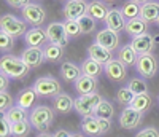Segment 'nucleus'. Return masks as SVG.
<instances>
[{
  "instance_id": "72a5a7b5",
  "label": "nucleus",
  "mask_w": 159,
  "mask_h": 137,
  "mask_svg": "<svg viewBox=\"0 0 159 137\" xmlns=\"http://www.w3.org/2000/svg\"><path fill=\"white\" fill-rule=\"evenodd\" d=\"M134 97H135V94L132 92L127 86H123L121 89H118V92H116V102L119 105H124V107H130Z\"/></svg>"
},
{
  "instance_id": "39448f33",
  "label": "nucleus",
  "mask_w": 159,
  "mask_h": 137,
  "mask_svg": "<svg viewBox=\"0 0 159 137\" xmlns=\"http://www.w3.org/2000/svg\"><path fill=\"white\" fill-rule=\"evenodd\" d=\"M32 88L40 97H56L57 94L62 92L61 83L54 77H40L34 81Z\"/></svg>"
},
{
  "instance_id": "4468645a",
  "label": "nucleus",
  "mask_w": 159,
  "mask_h": 137,
  "mask_svg": "<svg viewBox=\"0 0 159 137\" xmlns=\"http://www.w3.org/2000/svg\"><path fill=\"white\" fill-rule=\"evenodd\" d=\"M154 43H156L154 37L150 32H147V34H142L139 37H134L129 45L137 51V54H147V53H153Z\"/></svg>"
},
{
  "instance_id": "4c0bfd02",
  "label": "nucleus",
  "mask_w": 159,
  "mask_h": 137,
  "mask_svg": "<svg viewBox=\"0 0 159 137\" xmlns=\"http://www.w3.org/2000/svg\"><path fill=\"white\" fill-rule=\"evenodd\" d=\"M15 48V37L8 35L7 32H0V50L3 53H8Z\"/></svg>"
},
{
  "instance_id": "ddd939ff",
  "label": "nucleus",
  "mask_w": 159,
  "mask_h": 137,
  "mask_svg": "<svg viewBox=\"0 0 159 137\" xmlns=\"http://www.w3.org/2000/svg\"><path fill=\"white\" fill-rule=\"evenodd\" d=\"M94 42L113 53L119 46V37H118V32L108 29V27H105V29H102V31H99L96 34V40H94Z\"/></svg>"
},
{
  "instance_id": "3c124183",
  "label": "nucleus",
  "mask_w": 159,
  "mask_h": 137,
  "mask_svg": "<svg viewBox=\"0 0 159 137\" xmlns=\"http://www.w3.org/2000/svg\"><path fill=\"white\" fill-rule=\"evenodd\" d=\"M156 24H157V27H159V19H157V21H156Z\"/></svg>"
},
{
  "instance_id": "0eeeda50",
  "label": "nucleus",
  "mask_w": 159,
  "mask_h": 137,
  "mask_svg": "<svg viewBox=\"0 0 159 137\" xmlns=\"http://www.w3.org/2000/svg\"><path fill=\"white\" fill-rule=\"evenodd\" d=\"M21 16L24 18V21L30 24L32 27H42V24L46 19V11L42 5L38 3H30L25 8L21 10Z\"/></svg>"
},
{
  "instance_id": "cd10ccee",
  "label": "nucleus",
  "mask_w": 159,
  "mask_h": 137,
  "mask_svg": "<svg viewBox=\"0 0 159 137\" xmlns=\"http://www.w3.org/2000/svg\"><path fill=\"white\" fill-rule=\"evenodd\" d=\"M45 53V61L48 62H59L64 58V46H59L56 43H46L43 48Z\"/></svg>"
},
{
  "instance_id": "f8f14e48",
  "label": "nucleus",
  "mask_w": 159,
  "mask_h": 137,
  "mask_svg": "<svg viewBox=\"0 0 159 137\" xmlns=\"http://www.w3.org/2000/svg\"><path fill=\"white\" fill-rule=\"evenodd\" d=\"M103 72L107 75V78L113 83H119V81H124L127 77V67L124 64H121L118 59L110 61L108 64L103 65Z\"/></svg>"
},
{
  "instance_id": "6ab92c4d",
  "label": "nucleus",
  "mask_w": 159,
  "mask_h": 137,
  "mask_svg": "<svg viewBox=\"0 0 159 137\" xmlns=\"http://www.w3.org/2000/svg\"><path fill=\"white\" fill-rule=\"evenodd\" d=\"M88 56H89L91 59H94V61L103 64V65L108 64L110 61H113V53H111L110 50H107V48L97 45L96 42L88 48Z\"/></svg>"
},
{
  "instance_id": "1a4fd4ad",
  "label": "nucleus",
  "mask_w": 159,
  "mask_h": 137,
  "mask_svg": "<svg viewBox=\"0 0 159 137\" xmlns=\"http://www.w3.org/2000/svg\"><path fill=\"white\" fill-rule=\"evenodd\" d=\"M88 7L89 3H86L84 0H67L62 7V15L65 19L78 21L80 18L88 15Z\"/></svg>"
},
{
  "instance_id": "9d476101",
  "label": "nucleus",
  "mask_w": 159,
  "mask_h": 137,
  "mask_svg": "<svg viewBox=\"0 0 159 137\" xmlns=\"http://www.w3.org/2000/svg\"><path fill=\"white\" fill-rule=\"evenodd\" d=\"M46 37H48V42L49 43H56V45L64 46V48L67 46L69 40H70L67 31H65L64 22H57V21L56 22H51L46 27Z\"/></svg>"
},
{
  "instance_id": "603ef678",
  "label": "nucleus",
  "mask_w": 159,
  "mask_h": 137,
  "mask_svg": "<svg viewBox=\"0 0 159 137\" xmlns=\"http://www.w3.org/2000/svg\"><path fill=\"white\" fill-rule=\"evenodd\" d=\"M157 102H159V97H157Z\"/></svg>"
},
{
  "instance_id": "5701e85b",
  "label": "nucleus",
  "mask_w": 159,
  "mask_h": 137,
  "mask_svg": "<svg viewBox=\"0 0 159 137\" xmlns=\"http://www.w3.org/2000/svg\"><path fill=\"white\" fill-rule=\"evenodd\" d=\"M81 131L91 137H97V135H102V131H100V120L94 115L91 116H84L81 120Z\"/></svg>"
},
{
  "instance_id": "dca6fc26",
  "label": "nucleus",
  "mask_w": 159,
  "mask_h": 137,
  "mask_svg": "<svg viewBox=\"0 0 159 137\" xmlns=\"http://www.w3.org/2000/svg\"><path fill=\"white\" fill-rule=\"evenodd\" d=\"M61 78L67 83H75V81L83 75L81 72V65H76L72 61H65L61 64Z\"/></svg>"
},
{
  "instance_id": "8fccbe9b",
  "label": "nucleus",
  "mask_w": 159,
  "mask_h": 137,
  "mask_svg": "<svg viewBox=\"0 0 159 137\" xmlns=\"http://www.w3.org/2000/svg\"><path fill=\"white\" fill-rule=\"evenodd\" d=\"M102 2H105V3H115L116 0H102Z\"/></svg>"
},
{
  "instance_id": "f03ea898",
  "label": "nucleus",
  "mask_w": 159,
  "mask_h": 137,
  "mask_svg": "<svg viewBox=\"0 0 159 137\" xmlns=\"http://www.w3.org/2000/svg\"><path fill=\"white\" fill-rule=\"evenodd\" d=\"M30 68L25 65V62L21 58L11 56V54H5L0 59V72L8 75L10 78L15 80H22L29 75Z\"/></svg>"
},
{
  "instance_id": "864d4df0",
  "label": "nucleus",
  "mask_w": 159,
  "mask_h": 137,
  "mask_svg": "<svg viewBox=\"0 0 159 137\" xmlns=\"http://www.w3.org/2000/svg\"><path fill=\"white\" fill-rule=\"evenodd\" d=\"M157 2H159V0H157Z\"/></svg>"
},
{
  "instance_id": "a878e982",
  "label": "nucleus",
  "mask_w": 159,
  "mask_h": 137,
  "mask_svg": "<svg viewBox=\"0 0 159 137\" xmlns=\"http://www.w3.org/2000/svg\"><path fill=\"white\" fill-rule=\"evenodd\" d=\"M37 92L34 88H25L22 91H19L18 97H16V105L25 108V110H29V108L35 104V99H37Z\"/></svg>"
},
{
  "instance_id": "49530a36",
  "label": "nucleus",
  "mask_w": 159,
  "mask_h": 137,
  "mask_svg": "<svg viewBox=\"0 0 159 137\" xmlns=\"http://www.w3.org/2000/svg\"><path fill=\"white\" fill-rule=\"evenodd\" d=\"M35 137H52V134L46 131V132H38V134H37Z\"/></svg>"
},
{
  "instance_id": "c756f323",
  "label": "nucleus",
  "mask_w": 159,
  "mask_h": 137,
  "mask_svg": "<svg viewBox=\"0 0 159 137\" xmlns=\"http://www.w3.org/2000/svg\"><path fill=\"white\" fill-rule=\"evenodd\" d=\"M94 116L100 118V120H111L115 116V107L110 101L107 99H102V102L97 105L96 112H94Z\"/></svg>"
},
{
  "instance_id": "c03bdc74",
  "label": "nucleus",
  "mask_w": 159,
  "mask_h": 137,
  "mask_svg": "<svg viewBox=\"0 0 159 137\" xmlns=\"http://www.w3.org/2000/svg\"><path fill=\"white\" fill-rule=\"evenodd\" d=\"M8 83H10V77L0 72V91H7Z\"/></svg>"
},
{
  "instance_id": "20e7f679",
  "label": "nucleus",
  "mask_w": 159,
  "mask_h": 137,
  "mask_svg": "<svg viewBox=\"0 0 159 137\" xmlns=\"http://www.w3.org/2000/svg\"><path fill=\"white\" fill-rule=\"evenodd\" d=\"M0 29L11 37L19 38V37L25 35V32L29 31V27L24 19H19L15 15H3L0 18Z\"/></svg>"
},
{
  "instance_id": "a18cd8bd",
  "label": "nucleus",
  "mask_w": 159,
  "mask_h": 137,
  "mask_svg": "<svg viewBox=\"0 0 159 137\" xmlns=\"http://www.w3.org/2000/svg\"><path fill=\"white\" fill-rule=\"evenodd\" d=\"M72 134L67 131V129H57L54 134H52V137H70Z\"/></svg>"
},
{
  "instance_id": "f257e3e1",
  "label": "nucleus",
  "mask_w": 159,
  "mask_h": 137,
  "mask_svg": "<svg viewBox=\"0 0 159 137\" xmlns=\"http://www.w3.org/2000/svg\"><path fill=\"white\" fill-rule=\"evenodd\" d=\"M54 116H56L54 108H51L49 105L40 104L32 108L29 121H30L32 128L37 129L38 132H46L52 126V123H54Z\"/></svg>"
},
{
  "instance_id": "2eb2a0df",
  "label": "nucleus",
  "mask_w": 159,
  "mask_h": 137,
  "mask_svg": "<svg viewBox=\"0 0 159 137\" xmlns=\"http://www.w3.org/2000/svg\"><path fill=\"white\" fill-rule=\"evenodd\" d=\"M52 107H54L56 113L67 115L72 110H75V99H72L67 92H61L52 99Z\"/></svg>"
},
{
  "instance_id": "ea45409f",
  "label": "nucleus",
  "mask_w": 159,
  "mask_h": 137,
  "mask_svg": "<svg viewBox=\"0 0 159 137\" xmlns=\"http://www.w3.org/2000/svg\"><path fill=\"white\" fill-rule=\"evenodd\" d=\"M0 137H13V123L7 115H2L0 118Z\"/></svg>"
},
{
  "instance_id": "412c9836",
  "label": "nucleus",
  "mask_w": 159,
  "mask_h": 137,
  "mask_svg": "<svg viewBox=\"0 0 159 137\" xmlns=\"http://www.w3.org/2000/svg\"><path fill=\"white\" fill-rule=\"evenodd\" d=\"M140 18L147 22V24H151V22H156L159 19V2H147L140 7Z\"/></svg>"
},
{
  "instance_id": "2f4dec72",
  "label": "nucleus",
  "mask_w": 159,
  "mask_h": 137,
  "mask_svg": "<svg viewBox=\"0 0 159 137\" xmlns=\"http://www.w3.org/2000/svg\"><path fill=\"white\" fill-rule=\"evenodd\" d=\"M3 115H7V118H8L11 123H18V121L29 120V116H30V113L25 110V108L19 107V105H13L10 110H8L7 113H3Z\"/></svg>"
},
{
  "instance_id": "b1692460",
  "label": "nucleus",
  "mask_w": 159,
  "mask_h": 137,
  "mask_svg": "<svg viewBox=\"0 0 159 137\" xmlns=\"http://www.w3.org/2000/svg\"><path fill=\"white\" fill-rule=\"evenodd\" d=\"M108 7L105 5V2H102V0H92V2H89V7H88V15L92 16L96 21H105V18H107L108 15Z\"/></svg>"
},
{
  "instance_id": "9b49d317",
  "label": "nucleus",
  "mask_w": 159,
  "mask_h": 137,
  "mask_svg": "<svg viewBox=\"0 0 159 137\" xmlns=\"http://www.w3.org/2000/svg\"><path fill=\"white\" fill-rule=\"evenodd\" d=\"M29 68H38L45 61V53L42 46H27L19 56Z\"/></svg>"
},
{
  "instance_id": "58836bf2",
  "label": "nucleus",
  "mask_w": 159,
  "mask_h": 137,
  "mask_svg": "<svg viewBox=\"0 0 159 137\" xmlns=\"http://www.w3.org/2000/svg\"><path fill=\"white\" fill-rule=\"evenodd\" d=\"M13 105H15V101L7 91H0V112H2V115L7 113Z\"/></svg>"
},
{
  "instance_id": "f704fd0d",
  "label": "nucleus",
  "mask_w": 159,
  "mask_h": 137,
  "mask_svg": "<svg viewBox=\"0 0 159 137\" xmlns=\"http://www.w3.org/2000/svg\"><path fill=\"white\" fill-rule=\"evenodd\" d=\"M32 131V125L29 120L13 123V137H27Z\"/></svg>"
},
{
  "instance_id": "f3484780",
  "label": "nucleus",
  "mask_w": 159,
  "mask_h": 137,
  "mask_svg": "<svg viewBox=\"0 0 159 137\" xmlns=\"http://www.w3.org/2000/svg\"><path fill=\"white\" fill-rule=\"evenodd\" d=\"M126 22L127 19L124 18V15L121 13V10H110L107 18H105V24H107L108 29L115 31V32H119V31H124L126 29Z\"/></svg>"
},
{
  "instance_id": "bb28decb",
  "label": "nucleus",
  "mask_w": 159,
  "mask_h": 137,
  "mask_svg": "<svg viewBox=\"0 0 159 137\" xmlns=\"http://www.w3.org/2000/svg\"><path fill=\"white\" fill-rule=\"evenodd\" d=\"M130 107L134 108V110L140 112V113H148L150 112V108L153 107V99H151V96L147 92V94H139L134 97V101H132Z\"/></svg>"
},
{
  "instance_id": "4be33fe9",
  "label": "nucleus",
  "mask_w": 159,
  "mask_h": 137,
  "mask_svg": "<svg viewBox=\"0 0 159 137\" xmlns=\"http://www.w3.org/2000/svg\"><path fill=\"white\" fill-rule=\"evenodd\" d=\"M137 59H139V54L130 45H124L118 50V61L124 64L126 67H135Z\"/></svg>"
},
{
  "instance_id": "473e14b6",
  "label": "nucleus",
  "mask_w": 159,
  "mask_h": 137,
  "mask_svg": "<svg viewBox=\"0 0 159 137\" xmlns=\"http://www.w3.org/2000/svg\"><path fill=\"white\" fill-rule=\"evenodd\" d=\"M140 7L134 0H129L121 7V13L124 15L126 19H134V18H140Z\"/></svg>"
},
{
  "instance_id": "6e6552de",
  "label": "nucleus",
  "mask_w": 159,
  "mask_h": 137,
  "mask_svg": "<svg viewBox=\"0 0 159 137\" xmlns=\"http://www.w3.org/2000/svg\"><path fill=\"white\" fill-rule=\"evenodd\" d=\"M143 116H145L143 113L134 110L132 107H124L123 110H121V113H119L118 123H119V126H121L123 129L134 131V129H137L142 125Z\"/></svg>"
},
{
  "instance_id": "7c9ffc66",
  "label": "nucleus",
  "mask_w": 159,
  "mask_h": 137,
  "mask_svg": "<svg viewBox=\"0 0 159 137\" xmlns=\"http://www.w3.org/2000/svg\"><path fill=\"white\" fill-rule=\"evenodd\" d=\"M127 88L134 92L135 96H139V94H147V92H148L147 78H143V77H134V78H130L129 83H127Z\"/></svg>"
},
{
  "instance_id": "37998d69",
  "label": "nucleus",
  "mask_w": 159,
  "mask_h": 137,
  "mask_svg": "<svg viewBox=\"0 0 159 137\" xmlns=\"http://www.w3.org/2000/svg\"><path fill=\"white\" fill-rule=\"evenodd\" d=\"M100 120V118H99ZM111 129V120H100V131L102 135L103 134H108V131Z\"/></svg>"
},
{
  "instance_id": "de8ad7c7",
  "label": "nucleus",
  "mask_w": 159,
  "mask_h": 137,
  "mask_svg": "<svg viewBox=\"0 0 159 137\" xmlns=\"http://www.w3.org/2000/svg\"><path fill=\"white\" fill-rule=\"evenodd\" d=\"M134 2H137L139 5H143V3H147V2H151V0H134Z\"/></svg>"
},
{
  "instance_id": "c85d7f7f",
  "label": "nucleus",
  "mask_w": 159,
  "mask_h": 137,
  "mask_svg": "<svg viewBox=\"0 0 159 137\" xmlns=\"http://www.w3.org/2000/svg\"><path fill=\"white\" fill-rule=\"evenodd\" d=\"M81 72H83V75L97 78V77L103 72V64H100V62H97V61H94V59L88 58V59H84L83 64H81Z\"/></svg>"
},
{
  "instance_id": "c9c22d12",
  "label": "nucleus",
  "mask_w": 159,
  "mask_h": 137,
  "mask_svg": "<svg viewBox=\"0 0 159 137\" xmlns=\"http://www.w3.org/2000/svg\"><path fill=\"white\" fill-rule=\"evenodd\" d=\"M78 24H80V27H81V32H83L84 35H88V34H91V32L96 31L97 21L92 18V16H89V15H84L83 18L78 19Z\"/></svg>"
},
{
  "instance_id": "7ed1b4c3",
  "label": "nucleus",
  "mask_w": 159,
  "mask_h": 137,
  "mask_svg": "<svg viewBox=\"0 0 159 137\" xmlns=\"http://www.w3.org/2000/svg\"><path fill=\"white\" fill-rule=\"evenodd\" d=\"M100 102H102V96L97 91L91 92V94H81L75 99V112L81 118L91 116V115H94L96 108Z\"/></svg>"
},
{
  "instance_id": "a19ab883",
  "label": "nucleus",
  "mask_w": 159,
  "mask_h": 137,
  "mask_svg": "<svg viewBox=\"0 0 159 137\" xmlns=\"http://www.w3.org/2000/svg\"><path fill=\"white\" fill-rule=\"evenodd\" d=\"M135 137H159V129L154 126H147V128L140 129L135 134Z\"/></svg>"
},
{
  "instance_id": "aec40b11",
  "label": "nucleus",
  "mask_w": 159,
  "mask_h": 137,
  "mask_svg": "<svg viewBox=\"0 0 159 137\" xmlns=\"http://www.w3.org/2000/svg\"><path fill=\"white\" fill-rule=\"evenodd\" d=\"M75 91L81 96V94H91L94 92L97 88V78L94 77H88V75H81L75 83H73Z\"/></svg>"
},
{
  "instance_id": "a211bd4d",
  "label": "nucleus",
  "mask_w": 159,
  "mask_h": 137,
  "mask_svg": "<svg viewBox=\"0 0 159 137\" xmlns=\"http://www.w3.org/2000/svg\"><path fill=\"white\" fill-rule=\"evenodd\" d=\"M24 42L27 43V46H42V45H45V42H48L46 29H42V27H30L24 35Z\"/></svg>"
},
{
  "instance_id": "e433bc0d",
  "label": "nucleus",
  "mask_w": 159,
  "mask_h": 137,
  "mask_svg": "<svg viewBox=\"0 0 159 137\" xmlns=\"http://www.w3.org/2000/svg\"><path fill=\"white\" fill-rule=\"evenodd\" d=\"M64 26H65V31H67V34H69V37H70V38H78L80 35H83L81 27H80L78 21H73V19H65Z\"/></svg>"
},
{
  "instance_id": "09e8293b",
  "label": "nucleus",
  "mask_w": 159,
  "mask_h": 137,
  "mask_svg": "<svg viewBox=\"0 0 159 137\" xmlns=\"http://www.w3.org/2000/svg\"><path fill=\"white\" fill-rule=\"evenodd\" d=\"M70 137H83V134H80V132H73Z\"/></svg>"
},
{
  "instance_id": "393cba45",
  "label": "nucleus",
  "mask_w": 159,
  "mask_h": 137,
  "mask_svg": "<svg viewBox=\"0 0 159 137\" xmlns=\"http://www.w3.org/2000/svg\"><path fill=\"white\" fill-rule=\"evenodd\" d=\"M132 38L139 37L142 34H147L148 31V24L145 22L142 18H134V19H127L126 22V29H124Z\"/></svg>"
},
{
  "instance_id": "79ce46f5",
  "label": "nucleus",
  "mask_w": 159,
  "mask_h": 137,
  "mask_svg": "<svg viewBox=\"0 0 159 137\" xmlns=\"http://www.w3.org/2000/svg\"><path fill=\"white\" fill-rule=\"evenodd\" d=\"M5 2H7L10 7H13V8L22 10V8H25L27 5H30V3H32V0H5Z\"/></svg>"
},
{
  "instance_id": "423d86ee",
  "label": "nucleus",
  "mask_w": 159,
  "mask_h": 137,
  "mask_svg": "<svg viewBox=\"0 0 159 137\" xmlns=\"http://www.w3.org/2000/svg\"><path fill=\"white\" fill-rule=\"evenodd\" d=\"M135 70L139 72L140 77L143 78H154L157 70H159V64L157 59L153 56V53H147V54H139V59L135 64Z\"/></svg>"
}]
</instances>
